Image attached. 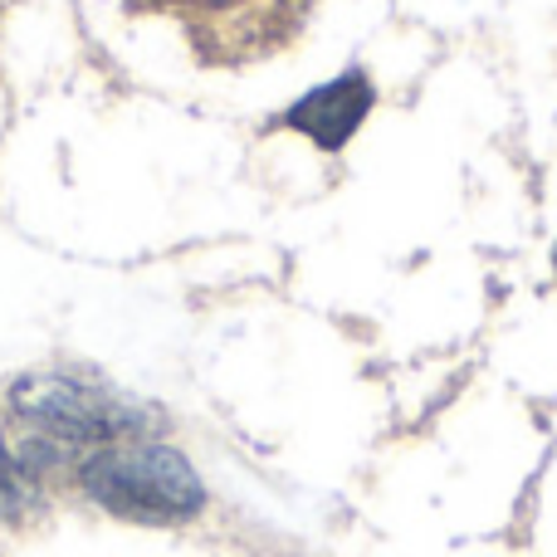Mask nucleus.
<instances>
[{
	"instance_id": "nucleus-5",
	"label": "nucleus",
	"mask_w": 557,
	"mask_h": 557,
	"mask_svg": "<svg viewBox=\"0 0 557 557\" xmlns=\"http://www.w3.org/2000/svg\"><path fill=\"white\" fill-rule=\"evenodd\" d=\"M5 445H10L5 441V401H0V450H5Z\"/></svg>"
},
{
	"instance_id": "nucleus-4",
	"label": "nucleus",
	"mask_w": 557,
	"mask_h": 557,
	"mask_svg": "<svg viewBox=\"0 0 557 557\" xmlns=\"http://www.w3.org/2000/svg\"><path fill=\"white\" fill-rule=\"evenodd\" d=\"M372 113H376V84L367 69L352 64L337 78H327V84L308 88L304 98H294L270 127H284V133L304 137L313 152L337 157V152H347V143L362 133Z\"/></svg>"
},
{
	"instance_id": "nucleus-2",
	"label": "nucleus",
	"mask_w": 557,
	"mask_h": 557,
	"mask_svg": "<svg viewBox=\"0 0 557 557\" xmlns=\"http://www.w3.org/2000/svg\"><path fill=\"white\" fill-rule=\"evenodd\" d=\"M5 416L25 435H39L69 455H88L127 435H152L147 406L74 367H39L15 376L5 386Z\"/></svg>"
},
{
	"instance_id": "nucleus-3",
	"label": "nucleus",
	"mask_w": 557,
	"mask_h": 557,
	"mask_svg": "<svg viewBox=\"0 0 557 557\" xmlns=\"http://www.w3.org/2000/svg\"><path fill=\"white\" fill-rule=\"evenodd\" d=\"M127 5L172 15L201 69H245L294 45L318 0H127Z\"/></svg>"
},
{
	"instance_id": "nucleus-6",
	"label": "nucleus",
	"mask_w": 557,
	"mask_h": 557,
	"mask_svg": "<svg viewBox=\"0 0 557 557\" xmlns=\"http://www.w3.org/2000/svg\"><path fill=\"white\" fill-rule=\"evenodd\" d=\"M553 278H557V240H553Z\"/></svg>"
},
{
	"instance_id": "nucleus-1",
	"label": "nucleus",
	"mask_w": 557,
	"mask_h": 557,
	"mask_svg": "<svg viewBox=\"0 0 557 557\" xmlns=\"http://www.w3.org/2000/svg\"><path fill=\"white\" fill-rule=\"evenodd\" d=\"M69 480L108 519L143 523V529L196 523L206 513V499H211L196 465L157 435H127V441L78 455Z\"/></svg>"
}]
</instances>
